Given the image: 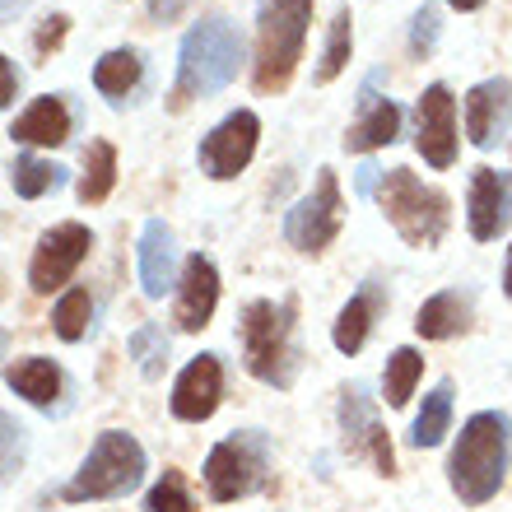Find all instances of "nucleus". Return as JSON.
<instances>
[{
  "label": "nucleus",
  "mask_w": 512,
  "mask_h": 512,
  "mask_svg": "<svg viewBox=\"0 0 512 512\" xmlns=\"http://www.w3.org/2000/svg\"><path fill=\"white\" fill-rule=\"evenodd\" d=\"M238 61H243V38L229 19H201L182 38V56H177V80L173 94H168V108L182 112L196 98L219 94L224 84L238 75Z\"/></svg>",
  "instance_id": "1"
},
{
  "label": "nucleus",
  "mask_w": 512,
  "mask_h": 512,
  "mask_svg": "<svg viewBox=\"0 0 512 512\" xmlns=\"http://www.w3.org/2000/svg\"><path fill=\"white\" fill-rule=\"evenodd\" d=\"M312 24V0H256V94H280L303 61Z\"/></svg>",
  "instance_id": "2"
},
{
  "label": "nucleus",
  "mask_w": 512,
  "mask_h": 512,
  "mask_svg": "<svg viewBox=\"0 0 512 512\" xmlns=\"http://www.w3.org/2000/svg\"><path fill=\"white\" fill-rule=\"evenodd\" d=\"M508 433L512 429L499 410H480L466 419V429L452 447V461H447V475H452L461 503L480 508L499 494L503 475H508Z\"/></svg>",
  "instance_id": "3"
},
{
  "label": "nucleus",
  "mask_w": 512,
  "mask_h": 512,
  "mask_svg": "<svg viewBox=\"0 0 512 512\" xmlns=\"http://www.w3.org/2000/svg\"><path fill=\"white\" fill-rule=\"evenodd\" d=\"M294 317H298V303L284 298V303H270V298H256L243 308V359L261 382L270 387H289L294 382V364H298V350H294Z\"/></svg>",
  "instance_id": "4"
},
{
  "label": "nucleus",
  "mask_w": 512,
  "mask_h": 512,
  "mask_svg": "<svg viewBox=\"0 0 512 512\" xmlns=\"http://www.w3.org/2000/svg\"><path fill=\"white\" fill-rule=\"evenodd\" d=\"M145 480V447L135 443L131 433H98V443L89 447L84 466L75 471V480L66 485L70 503H89V499H117L126 489H135Z\"/></svg>",
  "instance_id": "5"
},
{
  "label": "nucleus",
  "mask_w": 512,
  "mask_h": 512,
  "mask_svg": "<svg viewBox=\"0 0 512 512\" xmlns=\"http://www.w3.org/2000/svg\"><path fill=\"white\" fill-rule=\"evenodd\" d=\"M378 201H382V210H387V219L396 224V233H401L410 247L443 243V233H447V196L438 187H424L410 168H391V173L382 177Z\"/></svg>",
  "instance_id": "6"
},
{
  "label": "nucleus",
  "mask_w": 512,
  "mask_h": 512,
  "mask_svg": "<svg viewBox=\"0 0 512 512\" xmlns=\"http://www.w3.org/2000/svg\"><path fill=\"white\" fill-rule=\"evenodd\" d=\"M266 461H270V443L266 433H233L224 443L210 447L205 457V489L215 503H233L252 494L261 480H266Z\"/></svg>",
  "instance_id": "7"
},
{
  "label": "nucleus",
  "mask_w": 512,
  "mask_h": 512,
  "mask_svg": "<svg viewBox=\"0 0 512 512\" xmlns=\"http://www.w3.org/2000/svg\"><path fill=\"white\" fill-rule=\"evenodd\" d=\"M340 224H345V201H340V182L331 168H322L317 173V187H312V196H303V201L284 215V238L298 247V252H322V247L336 243Z\"/></svg>",
  "instance_id": "8"
},
{
  "label": "nucleus",
  "mask_w": 512,
  "mask_h": 512,
  "mask_svg": "<svg viewBox=\"0 0 512 512\" xmlns=\"http://www.w3.org/2000/svg\"><path fill=\"white\" fill-rule=\"evenodd\" d=\"M89 247H94V233L84 229V224H56V229L42 233L38 247H33V261H28V284H33V294L61 289V284L80 270Z\"/></svg>",
  "instance_id": "9"
},
{
  "label": "nucleus",
  "mask_w": 512,
  "mask_h": 512,
  "mask_svg": "<svg viewBox=\"0 0 512 512\" xmlns=\"http://www.w3.org/2000/svg\"><path fill=\"white\" fill-rule=\"evenodd\" d=\"M340 429H345L350 457H373L378 475H396V452H391L387 429L373 419V396L364 382H350L340 391Z\"/></svg>",
  "instance_id": "10"
},
{
  "label": "nucleus",
  "mask_w": 512,
  "mask_h": 512,
  "mask_svg": "<svg viewBox=\"0 0 512 512\" xmlns=\"http://www.w3.org/2000/svg\"><path fill=\"white\" fill-rule=\"evenodd\" d=\"M256 135H261L256 112H233V117H224V122H219L215 131L201 140V149H196L201 173L215 177V182L238 177L247 163H252V154H256Z\"/></svg>",
  "instance_id": "11"
},
{
  "label": "nucleus",
  "mask_w": 512,
  "mask_h": 512,
  "mask_svg": "<svg viewBox=\"0 0 512 512\" xmlns=\"http://www.w3.org/2000/svg\"><path fill=\"white\" fill-rule=\"evenodd\" d=\"M415 145L424 154L429 168H452L457 159V98L447 84H429L424 98H419V112H415Z\"/></svg>",
  "instance_id": "12"
},
{
  "label": "nucleus",
  "mask_w": 512,
  "mask_h": 512,
  "mask_svg": "<svg viewBox=\"0 0 512 512\" xmlns=\"http://www.w3.org/2000/svg\"><path fill=\"white\" fill-rule=\"evenodd\" d=\"M219 303V270L210 256H187L182 266V280H177V303H173V322L182 331H205L210 317H215Z\"/></svg>",
  "instance_id": "13"
},
{
  "label": "nucleus",
  "mask_w": 512,
  "mask_h": 512,
  "mask_svg": "<svg viewBox=\"0 0 512 512\" xmlns=\"http://www.w3.org/2000/svg\"><path fill=\"white\" fill-rule=\"evenodd\" d=\"M219 396H224V368H219L215 354H196L182 378L173 382V415L187 419V424H201V419L215 415Z\"/></svg>",
  "instance_id": "14"
},
{
  "label": "nucleus",
  "mask_w": 512,
  "mask_h": 512,
  "mask_svg": "<svg viewBox=\"0 0 512 512\" xmlns=\"http://www.w3.org/2000/svg\"><path fill=\"white\" fill-rule=\"evenodd\" d=\"M508 122H512V84L508 80H485L466 94V135H471V145L489 149L508 131Z\"/></svg>",
  "instance_id": "15"
},
{
  "label": "nucleus",
  "mask_w": 512,
  "mask_h": 512,
  "mask_svg": "<svg viewBox=\"0 0 512 512\" xmlns=\"http://www.w3.org/2000/svg\"><path fill=\"white\" fill-rule=\"evenodd\" d=\"M471 210H466V219H471V238H480V243H489V238H499L503 229H508L512 219V196H508V182H503L494 168H475L471 173Z\"/></svg>",
  "instance_id": "16"
},
{
  "label": "nucleus",
  "mask_w": 512,
  "mask_h": 512,
  "mask_svg": "<svg viewBox=\"0 0 512 512\" xmlns=\"http://www.w3.org/2000/svg\"><path fill=\"white\" fill-rule=\"evenodd\" d=\"M173 270H177V247H173V229L163 219H149L140 233V289L149 298H163L173 289Z\"/></svg>",
  "instance_id": "17"
},
{
  "label": "nucleus",
  "mask_w": 512,
  "mask_h": 512,
  "mask_svg": "<svg viewBox=\"0 0 512 512\" xmlns=\"http://www.w3.org/2000/svg\"><path fill=\"white\" fill-rule=\"evenodd\" d=\"M10 140H19V145H66L70 140V108H66V98H38L28 112H19L10 122Z\"/></svg>",
  "instance_id": "18"
},
{
  "label": "nucleus",
  "mask_w": 512,
  "mask_h": 512,
  "mask_svg": "<svg viewBox=\"0 0 512 512\" xmlns=\"http://www.w3.org/2000/svg\"><path fill=\"white\" fill-rule=\"evenodd\" d=\"M378 308H382L378 284L359 289V294H354L350 303L340 308L336 331H331V340H336L340 354H359V350H364V340H368V331H373V317H378Z\"/></svg>",
  "instance_id": "19"
},
{
  "label": "nucleus",
  "mask_w": 512,
  "mask_h": 512,
  "mask_svg": "<svg viewBox=\"0 0 512 512\" xmlns=\"http://www.w3.org/2000/svg\"><path fill=\"white\" fill-rule=\"evenodd\" d=\"M5 382H10L14 396H24L28 405H42V410L61 396V368L52 359H14L5 368Z\"/></svg>",
  "instance_id": "20"
},
{
  "label": "nucleus",
  "mask_w": 512,
  "mask_h": 512,
  "mask_svg": "<svg viewBox=\"0 0 512 512\" xmlns=\"http://www.w3.org/2000/svg\"><path fill=\"white\" fill-rule=\"evenodd\" d=\"M471 326V303L461 294H433L424 308H419V317H415V331L424 340H447V336H461Z\"/></svg>",
  "instance_id": "21"
},
{
  "label": "nucleus",
  "mask_w": 512,
  "mask_h": 512,
  "mask_svg": "<svg viewBox=\"0 0 512 512\" xmlns=\"http://www.w3.org/2000/svg\"><path fill=\"white\" fill-rule=\"evenodd\" d=\"M401 135V108L391 103V98H378L373 108H364V117L350 126V135H345V149H354V154H368V149H382L391 145Z\"/></svg>",
  "instance_id": "22"
},
{
  "label": "nucleus",
  "mask_w": 512,
  "mask_h": 512,
  "mask_svg": "<svg viewBox=\"0 0 512 512\" xmlns=\"http://www.w3.org/2000/svg\"><path fill=\"white\" fill-rule=\"evenodd\" d=\"M112 187H117V149L108 140H94V145L84 149V173H80V201L84 205H98L108 201Z\"/></svg>",
  "instance_id": "23"
},
{
  "label": "nucleus",
  "mask_w": 512,
  "mask_h": 512,
  "mask_svg": "<svg viewBox=\"0 0 512 512\" xmlns=\"http://www.w3.org/2000/svg\"><path fill=\"white\" fill-rule=\"evenodd\" d=\"M452 429V382L443 387H433L424 396V410L415 415V429H410V443L415 447H438Z\"/></svg>",
  "instance_id": "24"
},
{
  "label": "nucleus",
  "mask_w": 512,
  "mask_h": 512,
  "mask_svg": "<svg viewBox=\"0 0 512 512\" xmlns=\"http://www.w3.org/2000/svg\"><path fill=\"white\" fill-rule=\"evenodd\" d=\"M61 177H66V168H56V163H47V159H33V154H19V159L10 163V187H14V196H24V201H38V196H47L52 187H61Z\"/></svg>",
  "instance_id": "25"
},
{
  "label": "nucleus",
  "mask_w": 512,
  "mask_h": 512,
  "mask_svg": "<svg viewBox=\"0 0 512 512\" xmlns=\"http://www.w3.org/2000/svg\"><path fill=\"white\" fill-rule=\"evenodd\" d=\"M419 373H424V359H419V350H410V345L391 350V359H387V378H382L387 405H405V401H410V396H415Z\"/></svg>",
  "instance_id": "26"
},
{
  "label": "nucleus",
  "mask_w": 512,
  "mask_h": 512,
  "mask_svg": "<svg viewBox=\"0 0 512 512\" xmlns=\"http://www.w3.org/2000/svg\"><path fill=\"white\" fill-rule=\"evenodd\" d=\"M94 84L103 89V94H112V98H126L140 84V56L135 52H108L103 61L94 66Z\"/></svg>",
  "instance_id": "27"
},
{
  "label": "nucleus",
  "mask_w": 512,
  "mask_h": 512,
  "mask_svg": "<svg viewBox=\"0 0 512 512\" xmlns=\"http://www.w3.org/2000/svg\"><path fill=\"white\" fill-rule=\"evenodd\" d=\"M126 350H131V359L140 364L145 378H163V368H168V336H163V326H154V322L135 326Z\"/></svg>",
  "instance_id": "28"
},
{
  "label": "nucleus",
  "mask_w": 512,
  "mask_h": 512,
  "mask_svg": "<svg viewBox=\"0 0 512 512\" xmlns=\"http://www.w3.org/2000/svg\"><path fill=\"white\" fill-rule=\"evenodd\" d=\"M350 42H354V19L350 10H340L331 19V33H326V52H322V66H317V84H331L340 70L350 66Z\"/></svg>",
  "instance_id": "29"
},
{
  "label": "nucleus",
  "mask_w": 512,
  "mask_h": 512,
  "mask_svg": "<svg viewBox=\"0 0 512 512\" xmlns=\"http://www.w3.org/2000/svg\"><path fill=\"white\" fill-rule=\"evenodd\" d=\"M89 317H94V298L84 294V289H66V294H61V303H56V312H52L56 336H61V340H84Z\"/></svg>",
  "instance_id": "30"
},
{
  "label": "nucleus",
  "mask_w": 512,
  "mask_h": 512,
  "mask_svg": "<svg viewBox=\"0 0 512 512\" xmlns=\"http://www.w3.org/2000/svg\"><path fill=\"white\" fill-rule=\"evenodd\" d=\"M145 512H196V503H191V494H187V480L177 471H163V480L149 489Z\"/></svg>",
  "instance_id": "31"
},
{
  "label": "nucleus",
  "mask_w": 512,
  "mask_h": 512,
  "mask_svg": "<svg viewBox=\"0 0 512 512\" xmlns=\"http://www.w3.org/2000/svg\"><path fill=\"white\" fill-rule=\"evenodd\" d=\"M433 42H438V10H433V5H424V10L410 19V52L429 56Z\"/></svg>",
  "instance_id": "32"
},
{
  "label": "nucleus",
  "mask_w": 512,
  "mask_h": 512,
  "mask_svg": "<svg viewBox=\"0 0 512 512\" xmlns=\"http://www.w3.org/2000/svg\"><path fill=\"white\" fill-rule=\"evenodd\" d=\"M66 28H70L66 14H47V19L38 24V33H33V52H38L42 61H47V56H52L56 47L66 42Z\"/></svg>",
  "instance_id": "33"
},
{
  "label": "nucleus",
  "mask_w": 512,
  "mask_h": 512,
  "mask_svg": "<svg viewBox=\"0 0 512 512\" xmlns=\"http://www.w3.org/2000/svg\"><path fill=\"white\" fill-rule=\"evenodd\" d=\"M191 0H149V19L154 24H177L182 14H187Z\"/></svg>",
  "instance_id": "34"
},
{
  "label": "nucleus",
  "mask_w": 512,
  "mask_h": 512,
  "mask_svg": "<svg viewBox=\"0 0 512 512\" xmlns=\"http://www.w3.org/2000/svg\"><path fill=\"white\" fill-rule=\"evenodd\" d=\"M19 447H24V429L5 415V471H10V475L19 471Z\"/></svg>",
  "instance_id": "35"
},
{
  "label": "nucleus",
  "mask_w": 512,
  "mask_h": 512,
  "mask_svg": "<svg viewBox=\"0 0 512 512\" xmlns=\"http://www.w3.org/2000/svg\"><path fill=\"white\" fill-rule=\"evenodd\" d=\"M14 89H19L14 61H10V56H0V103H14Z\"/></svg>",
  "instance_id": "36"
},
{
  "label": "nucleus",
  "mask_w": 512,
  "mask_h": 512,
  "mask_svg": "<svg viewBox=\"0 0 512 512\" xmlns=\"http://www.w3.org/2000/svg\"><path fill=\"white\" fill-rule=\"evenodd\" d=\"M378 177H387V173H382V168H373V163H364V168H359V191L368 196V191L378 187Z\"/></svg>",
  "instance_id": "37"
},
{
  "label": "nucleus",
  "mask_w": 512,
  "mask_h": 512,
  "mask_svg": "<svg viewBox=\"0 0 512 512\" xmlns=\"http://www.w3.org/2000/svg\"><path fill=\"white\" fill-rule=\"evenodd\" d=\"M447 5H452V10H480L485 0H447Z\"/></svg>",
  "instance_id": "38"
},
{
  "label": "nucleus",
  "mask_w": 512,
  "mask_h": 512,
  "mask_svg": "<svg viewBox=\"0 0 512 512\" xmlns=\"http://www.w3.org/2000/svg\"><path fill=\"white\" fill-rule=\"evenodd\" d=\"M503 289H508V298H512V247H508V270H503Z\"/></svg>",
  "instance_id": "39"
},
{
  "label": "nucleus",
  "mask_w": 512,
  "mask_h": 512,
  "mask_svg": "<svg viewBox=\"0 0 512 512\" xmlns=\"http://www.w3.org/2000/svg\"><path fill=\"white\" fill-rule=\"evenodd\" d=\"M14 10H24V0H5V19H14Z\"/></svg>",
  "instance_id": "40"
}]
</instances>
